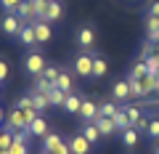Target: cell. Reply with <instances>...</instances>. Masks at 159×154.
<instances>
[{
	"instance_id": "obj_36",
	"label": "cell",
	"mask_w": 159,
	"mask_h": 154,
	"mask_svg": "<svg viewBox=\"0 0 159 154\" xmlns=\"http://www.w3.org/2000/svg\"><path fill=\"white\" fill-rule=\"evenodd\" d=\"M51 154H72V149H69V143H64V141H61V143H58V146L53 149Z\"/></svg>"
},
{
	"instance_id": "obj_22",
	"label": "cell",
	"mask_w": 159,
	"mask_h": 154,
	"mask_svg": "<svg viewBox=\"0 0 159 154\" xmlns=\"http://www.w3.org/2000/svg\"><path fill=\"white\" fill-rule=\"evenodd\" d=\"M56 85L61 88V91L72 93V72H64V69H61V74L56 77Z\"/></svg>"
},
{
	"instance_id": "obj_7",
	"label": "cell",
	"mask_w": 159,
	"mask_h": 154,
	"mask_svg": "<svg viewBox=\"0 0 159 154\" xmlns=\"http://www.w3.org/2000/svg\"><path fill=\"white\" fill-rule=\"evenodd\" d=\"M90 146H93V143L88 141L82 133H77V136L69 141V149H72V154H88V152H90Z\"/></svg>"
},
{
	"instance_id": "obj_26",
	"label": "cell",
	"mask_w": 159,
	"mask_h": 154,
	"mask_svg": "<svg viewBox=\"0 0 159 154\" xmlns=\"http://www.w3.org/2000/svg\"><path fill=\"white\" fill-rule=\"evenodd\" d=\"M106 69H109L106 58H101V56L93 58V77H103V74H106Z\"/></svg>"
},
{
	"instance_id": "obj_27",
	"label": "cell",
	"mask_w": 159,
	"mask_h": 154,
	"mask_svg": "<svg viewBox=\"0 0 159 154\" xmlns=\"http://www.w3.org/2000/svg\"><path fill=\"white\" fill-rule=\"evenodd\" d=\"M51 88H53V82L45 80L43 74H37V77H34V91H37V93H48Z\"/></svg>"
},
{
	"instance_id": "obj_33",
	"label": "cell",
	"mask_w": 159,
	"mask_h": 154,
	"mask_svg": "<svg viewBox=\"0 0 159 154\" xmlns=\"http://www.w3.org/2000/svg\"><path fill=\"white\" fill-rule=\"evenodd\" d=\"M13 138H16V141H24V143H29V141H32V133H29L27 130V128H24V130H13Z\"/></svg>"
},
{
	"instance_id": "obj_10",
	"label": "cell",
	"mask_w": 159,
	"mask_h": 154,
	"mask_svg": "<svg viewBox=\"0 0 159 154\" xmlns=\"http://www.w3.org/2000/svg\"><path fill=\"white\" fill-rule=\"evenodd\" d=\"M111 96L117 98V101H125V98H130V80H117L111 88Z\"/></svg>"
},
{
	"instance_id": "obj_28",
	"label": "cell",
	"mask_w": 159,
	"mask_h": 154,
	"mask_svg": "<svg viewBox=\"0 0 159 154\" xmlns=\"http://www.w3.org/2000/svg\"><path fill=\"white\" fill-rule=\"evenodd\" d=\"M11 143H13V133L8 128H3L0 130V149H11Z\"/></svg>"
},
{
	"instance_id": "obj_44",
	"label": "cell",
	"mask_w": 159,
	"mask_h": 154,
	"mask_svg": "<svg viewBox=\"0 0 159 154\" xmlns=\"http://www.w3.org/2000/svg\"><path fill=\"white\" fill-rule=\"evenodd\" d=\"M51 3H53V0H51Z\"/></svg>"
},
{
	"instance_id": "obj_32",
	"label": "cell",
	"mask_w": 159,
	"mask_h": 154,
	"mask_svg": "<svg viewBox=\"0 0 159 154\" xmlns=\"http://www.w3.org/2000/svg\"><path fill=\"white\" fill-rule=\"evenodd\" d=\"M125 109H127V114H130V120H133V128H135L138 122L143 120V114H141V109H138V106H125Z\"/></svg>"
},
{
	"instance_id": "obj_5",
	"label": "cell",
	"mask_w": 159,
	"mask_h": 154,
	"mask_svg": "<svg viewBox=\"0 0 159 154\" xmlns=\"http://www.w3.org/2000/svg\"><path fill=\"white\" fill-rule=\"evenodd\" d=\"M32 27H34V37H37V43H51V37H53V29H51V21H32Z\"/></svg>"
},
{
	"instance_id": "obj_39",
	"label": "cell",
	"mask_w": 159,
	"mask_h": 154,
	"mask_svg": "<svg viewBox=\"0 0 159 154\" xmlns=\"http://www.w3.org/2000/svg\"><path fill=\"white\" fill-rule=\"evenodd\" d=\"M6 122V112H3V106H0V125Z\"/></svg>"
},
{
	"instance_id": "obj_29",
	"label": "cell",
	"mask_w": 159,
	"mask_h": 154,
	"mask_svg": "<svg viewBox=\"0 0 159 154\" xmlns=\"http://www.w3.org/2000/svg\"><path fill=\"white\" fill-rule=\"evenodd\" d=\"M24 0H0V8H3V11L6 13H16V8L21 6Z\"/></svg>"
},
{
	"instance_id": "obj_9",
	"label": "cell",
	"mask_w": 159,
	"mask_h": 154,
	"mask_svg": "<svg viewBox=\"0 0 159 154\" xmlns=\"http://www.w3.org/2000/svg\"><path fill=\"white\" fill-rule=\"evenodd\" d=\"M16 37H19V43H21V45H27V48L37 45V37H34V27H32V24H24L21 32H19Z\"/></svg>"
},
{
	"instance_id": "obj_20",
	"label": "cell",
	"mask_w": 159,
	"mask_h": 154,
	"mask_svg": "<svg viewBox=\"0 0 159 154\" xmlns=\"http://www.w3.org/2000/svg\"><path fill=\"white\" fill-rule=\"evenodd\" d=\"M61 16H64V6L58 3V0H53L51 6H48V16H45V21H58Z\"/></svg>"
},
{
	"instance_id": "obj_11",
	"label": "cell",
	"mask_w": 159,
	"mask_h": 154,
	"mask_svg": "<svg viewBox=\"0 0 159 154\" xmlns=\"http://www.w3.org/2000/svg\"><path fill=\"white\" fill-rule=\"evenodd\" d=\"M93 43H96V32H93V27H82V29L77 32V45L93 48Z\"/></svg>"
},
{
	"instance_id": "obj_42",
	"label": "cell",
	"mask_w": 159,
	"mask_h": 154,
	"mask_svg": "<svg viewBox=\"0 0 159 154\" xmlns=\"http://www.w3.org/2000/svg\"><path fill=\"white\" fill-rule=\"evenodd\" d=\"M157 91H159V72H157Z\"/></svg>"
},
{
	"instance_id": "obj_12",
	"label": "cell",
	"mask_w": 159,
	"mask_h": 154,
	"mask_svg": "<svg viewBox=\"0 0 159 154\" xmlns=\"http://www.w3.org/2000/svg\"><path fill=\"white\" fill-rule=\"evenodd\" d=\"M16 16L21 19V21H27V24H32V21H37V19H34V11H32V0H24L21 6L16 8Z\"/></svg>"
},
{
	"instance_id": "obj_24",
	"label": "cell",
	"mask_w": 159,
	"mask_h": 154,
	"mask_svg": "<svg viewBox=\"0 0 159 154\" xmlns=\"http://www.w3.org/2000/svg\"><path fill=\"white\" fill-rule=\"evenodd\" d=\"M119 109H122V106H117L114 101H106V104H101V106H98V117H114Z\"/></svg>"
},
{
	"instance_id": "obj_8",
	"label": "cell",
	"mask_w": 159,
	"mask_h": 154,
	"mask_svg": "<svg viewBox=\"0 0 159 154\" xmlns=\"http://www.w3.org/2000/svg\"><path fill=\"white\" fill-rule=\"evenodd\" d=\"M96 128L101 130V136H111V133H117L119 128H117V122H114V117H96Z\"/></svg>"
},
{
	"instance_id": "obj_41",
	"label": "cell",
	"mask_w": 159,
	"mask_h": 154,
	"mask_svg": "<svg viewBox=\"0 0 159 154\" xmlns=\"http://www.w3.org/2000/svg\"><path fill=\"white\" fill-rule=\"evenodd\" d=\"M0 154H11V152H8V149H0Z\"/></svg>"
},
{
	"instance_id": "obj_15",
	"label": "cell",
	"mask_w": 159,
	"mask_h": 154,
	"mask_svg": "<svg viewBox=\"0 0 159 154\" xmlns=\"http://www.w3.org/2000/svg\"><path fill=\"white\" fill-rule=\"evenodd\" d=\"M27 130L32 133V136H37V138H45L48 136V122L43 120V117H34V122L27 128Z\"/></svg>"
},
{
	"instance_id": "obj_43",
	"label": "cell",
	"mask_w": 159,
	"mask_h": 154,
	"mask_svg": "<svg viewBox=\"0 0 159 154\" xmlns=\"http://www.w3.org/2000/svg\"><path fill=\"white\" fill-rule=\"evenodd\" d=\"M43 154H51V152H43Z\"/></svg>"
},
{
	"instance_id": "obj_18",
	"label": "cell",
	"mask_w": 159,
	"mask_h": 154,
	"mask_svg": "<svg viewBox=\"0 0 159 154\" xmlns=\"http://www.w3.org/2000/svg\"><path fill=\"white\" fill-rule=\"evenodd\" d=\"M146 35H148V43H159V19L148 16V21H146Z\"/></svg>"
},
{
	"instance_id": "obj_13",
	"label": "cell",
	"mask_w": 159,
	"mask_h": 154,
	"mask_svg": "<svg viewBox=\"0 0 159 154\" xmlns=\"http://www.w3.org/2000/svg\"><path fill=\"white\" fill-rule=\"evenodd\" d=\"M48 101H51V106H64V101H66V91H61V88L53 82V88L48 91Z\"/></svg>"
},
{
	"instance_id": "obj_14",
	"label": "cell",
	"mask_w": 159,
	"mask_h": 154,
	"mask_svg": "<svg viewBox=\"0 0 159 154\" xmlns=\"http://www.w3.org/2000/svg\"><path fill=\"white\" fill-rule=\"evenodd\" d=\"M80 106H82V98L80 96H74V93H66V101H64V112H69V114H80Z\"/></svg>"
},
{
	"instance_id": "obj_37",
	"label": "cell",
	"mask_w": 159,
	"mask_h": 154,
	"mask_svg": "<svg viewBox=\"0 0 159 154\" xmlns=\"http://www.w3.org/2000/svg\"><path fill=\"white\" fill-rule=\"evenodd\" d=\"M6 77H8V64L0 58V82H6Z\"/></svg>"
},
{
	"instance_id": "obj_2",
	"label": "cell",
	"mask_w": 159,
	"mask_h": 154,
	"mask_svg": "<svg viewBox=\"0 0 159 154\" xmlns=\"http://www.w3.org/2000/svg\"><path fill=\"white\" fill-rule=\"evenodd\" d=\"M45 67H48V61H45L43 53H37V51H29V53H27V58H24V69H27L32 77L43 74V72H45Z\"/></svg>"
},
{
	"instance_id": "obj_23",
	"label": "cell",
	"mask_w": 159,
	"mask_h": 154,
	"mask_svg": "<svg viewBox=\"0 0 159 154\" xmlns=\"http://www.w3.org/2000/svg\"><path fill=\"white\" fill-rule=\"evenodd\" d=\"M58 143H61V136H58V133H48V136L43 138V152H53Z\"/></svg>"
},
{
	"instance_id": "obj_4",
	"label": "cell",
	"mask_w": 159,
	"mask_h": 154,
	"mask_svg": "<svg viewBox=\"0 0 159 154\" xmlns=\"http://www.w3.org/2000/svg\"><path fill=\"white\" fill-rule=\"evenodd\" d=\"M93 58L90 53H80L77 61H74V72H77V77H93Z\"/></svg>"
},
{
	"instance_id": "obj_6",
	"label": "cell",
	"mask_w": 159,
	"mask_h": 154,
	"mask_svg": "<svg viewBox=\"0 0 159 154\" xmlns=\"http://www.w3.org/2000/svg\"><path fill=\"white\" fill-rule=\"evenodd\" d=\"M80 117L85 122H93L98 117V104L90 101V98H82V106H80Z\"/></svg>"
},
{
	"instance_id": "obj_1",
	"label": "cell",
	"mask_w": 159,
	"mask_h": 154,
	"mask_svg": "<svg viewBox=\"0 0 159 154\" xmlns=\"http://www.w3.org/2000/svg\"><path fill=\"white\" fill-rule=\"evenodd\" d=\"M34 117H40L37 114V109H19V106H13L11 112H8V117H6V128L8 130H24V128H29L34 122Z\"/></svg>"
},
{
	"instance_id": "obj_30",
	"label": "cell",
	"mask_w": 159,
	"mask_h": 154,
	"mask_svg": "<svg viewBox=\"0 0 159 154\" xmlns=\"http://www.w3.org/2000/svg\"><path fill=\"white\" fill-rule=\"evenodd\" d=\"M11 154H29V143H24V141H16L13 138V143H11V149H8Z\"/></svg>"
},
{
	"instance_id": "obj_21",
	"label": "cell",
	"mask_w": 159,
	"mask_h": 154,
	"mask_svg": "<svg viewBox=\"0 0 159 154\" xmlns=\"http://www.w3.org/2000/svg\"><path fill=\"white\" fill-rule=\"evenodd\" d=\"M82 136H85L90 143H98V138H101V130L96 128V122H85V128H82Z\"/></svg>"
},
{
	"instance_id": "obj_34",
	"label": "cell",
	"mask_w": 159,
	"mask_h": 154,
	"mask_svg": "<svg viewBox=\"0 0 159 154\" xmlns=\"http://www.w3.org/2000/svg\"><path fill=\"white\" fill-rule=\"evenodd\" d=\"M146 133L151 138H157L159 141V120H148V128H146Z\"/></svg>"
},
{
	"instance_id": "obj_25",
	"label": "cell",
	"mask_w": 159,
	"mask_h": 154,
	"mask_svg": "<svg viewBox=\"0 0 159 154\" xmlns=\"http://www.w3.org/2000/svg\"><path fill=\"white\" fill-rule=\"evenodd\" d=\"M122 143H125L127 149H133L138 143V130L135 128H127V130H122Z\"/></svg>"
},
{
	"instance_id": "obj_3",
	"label": "cell",
	"mask_w": 159,
	"mask_h": 154,
	"mask_svg": "<svg viewBox=\"0 0 159 154\" xmlns=\"http://www.w3.org/2000/svg\"><path fill=\"white\" fill-rule=\"evenodd\" d=\"M24 24H27V21H21L16 13H6L3 21H0V29H3V35H8V37H16V35L21 32Z\"/></svg>"
},
{
	"instance_id": "obj_38",
	"label": "cell",
	"mask_w": 159,
	"mask_h": 154,
	"mask_svg": "<svg viewBox=\"0 0 159 154\" xmlns=\"http://www.w3.org/2000/svg\"><path fill=\"white\" fill-rule=\"evenodd\" d=\"M148 16L159 19V0H154V3H151V8H148Z\"/></svg>"
},
{
	"instance_id": "obj_35",
	"label": "cell",
	"mask_w": 159,
	"mask_h": 154,
	"mask_svg": "<svg viewBox=\"0 0 159 154\" xmlns=\"http://www.w3.org/2000/svg\"><path fill=\"white\" fill-rule=\"evenodd\" d=\"M16 106H19V109H34V104H32V96H21V98L16 101Z\"/></svg>"
},
{
	"instance_id": "obj_17",
	"label": "cell",
	"mask_w": 159,
	"mask_h": 154,
	"mask_svg": "<svg viewBox=\"0 0 159 154\" xmlns=\"http://www.w3.org/2000/svg\"><path fill=\"white\" fill-rule=\"evenodd\" d=\"M114 122H117L119 130H127V128H133V120H130V114H127V109L122 106L117 114H114Z\"/></svg>"
},
{
	"instance_id": "obj_40",
	"label": "cell",
	"mask_w": 159,
	"mask_h": 154,
	"mask_svg": "<svg viewBox=\"0 0 159 154\" xmlns=\"http://www.w3.org/2000/svg\"><path fill=\"white\" fill-rule=\"evenodd\" d=\"M154 154H159V141H157V143H154Z\"/></svg>"
},
{
	"instance_id": "obj_19",
	"label": "cell",
	"mask_w": 159,
	"mask_h": 154,
	"mask_svg": "<svg viewBox=\"0 0 159 154\" xmlns=\"http://www.w3.org/2000/svg\"><path fill=\"white\" fill-rule=\"evenodd\" d=\"M29 96H32V104H34V109H37V112H43V109L51 106V101H48V93H37V91H32Z\"/></svg>"
},
{
	"instance_id": "obj_31",
	"label": "cell",
	"mask_w": 159,
	"mask_h": 154,
	"mask_svg": "<svg viewBox=\"0 0 159 154\" xmlns=\"http://www.w3.org/2000/svg\"><path fill=\"white\" fill-rule=\"evenodd\" d=\"M58 74H61V69L58 67H53V64H48L45 67V72H43V77H45V80H51V82H56V77Z\"/></svg>"
},
{
	"instance_id": "obj_16",
	"label": "cell",
	"mask_w": 159,
	"mask_h": 154,
	"mask_svg": "<svg viewBox=\"0 0 159 154\" xmlns=\"http://www.w3.org/2000/svg\"><path fill=\"white\" fill-rule=\"evenodd\" d=\"M48 6H51V0H32V11H34V19L45 21V16H48Z\"/></svg>"
}]
</instances>
